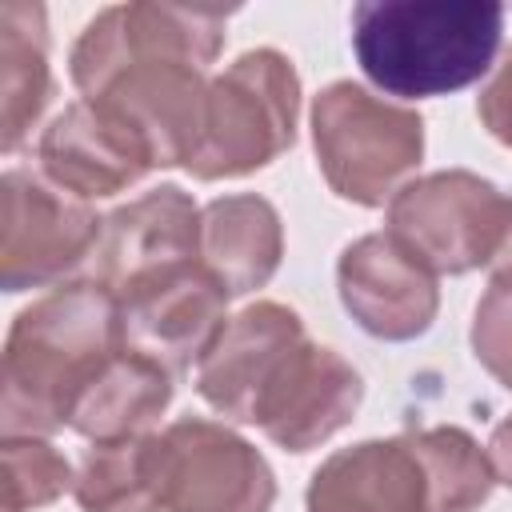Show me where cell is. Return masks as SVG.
Here are the masks:
<instances>
[{
  "instance_id": "cell-14",
  "label": "cell",
  "mask_w": 512,
  "mask_h": 512,
  "mask_svg": "<svg viewBox=\"0 0 512 512\" xmlns=\"http://www.w3.org/2000/svg\"><path fill=\"white\" fill-rule=\"evenodd\" d=\"M188 260H200V208L184 188L160 184L104 216L96 284L120 296L132 284Z\"/></svg>"
},
{
  "instance_id": "cell-8",
  "label": "cell",
  "mask_w": 512,
  "mask_h": 512,
  "mask_svg": "<svg viewBox=\"0 0 512 512\" xmlns=\"http://www.w3.org/2000/svg\"><path fill=\"white\" fill-rule=\"evenodd\" d=\"M164 512H272L268 460L220 420L180 416L160 432Z\"/></svg>"
},
{
  "instance_id": "cell-21",
  "label": "cell",
  "mask_w": 512,
  "mask_h": 512,
  "mask_svg": "<svg viewBox=\"0 0 512 512\" xmlns=\"http://www.w3.org/2000/svg\"><path fill=\"white\" fill-rule=\"evenodd\" d=\"M4 512H36L60 500L76 472L48 436H4Z\"/></svg>"
},
{
  "instance_id": "cell-13",
  "label": "cell",
  "mask_w": 512,
  "mask_h": 512,
  "mask_svg": "<svg viewBox=\"0 0 512 512\" xmlns=\"http://www.w3.org/2000/svg\"><path fill=\"white\" fill-rule=\"evenodd\" d=\"M40 172L80 200L116 196L140 184L156 164L144 140L92 100L68 104L36 140Z\"/></svg>"
},
{
  "instance_id": "cell-16",
  "label": "cell",
  "mask_w": 512,
  "mask_h": 512,
  "mask_svg": "<svg viewBox=\"0 0 512 512\" xmlns=\"http://www.w3.org/2000/svg\"><path fill=\"white\" fill-rule=\"evenodd\" d=\"M284 256L280 212L256 196H216L200 208V260L224 284L228 296H248L264 288Z\"/></svg>"
},
{
  "instance_id": "cell-1",
  "label": "cell",
  "mask_w": 512,
  "mask_h": 512,
  "mask_svg": "<svg viewBox=\"0 0 512 512\" xmlns=\"http://www.w3.org/2000/svg\"><path fill=\"white\" fill-rule=\"evenodd\" d=\"M228 12L184 4H116L84 24L68 52L84 100L124 120L156 168H184L204 132L208 64L220 56Z\"/></svg>"
},
{
  "instance_id": "cell-5",
  "label": "cell",
  "mask_w": 512,
  "mask_h": 512,
  "mask_svg": "<svg viewBox=\"0 0 512 512\" xmlns=\"http://www.w3.org/2000/svg\"><path fill=\"white\" fill-rule=\"evenodd\" d=\"M300 76L276 48L240 52L208 80L204 132L184 164L196 180H236L268 168L296 140Z\"/></svg>"
},
{
  "instance_id": "cell-20",
  "label": "cell",
  "mask_w": 512,
  "mask_h": 512,
  "mask_svg": "<svg viewBox=\"0 0 512 512\" xmlns=\"http://www.w3.org/2000/svg\"><path fill=\"white\" fill-rule=\"evenodd\" d=\"M412 444L428 472L432 512H476L492 496L496 468L488 460V448H480L476 436H468L464 428H416Z\"/></svg>"
},
{
  "instance_id": "cell-24",
  "label": "cell",
  "mask_w": 512,
  "mask_h": 512,
  "mask_svg": "<svg viewBox=\"0 0 512 512\" xmlns=\"http://www.w3.org/2000/svg\"><path fill=\"white\" fill-rule=\"evenodd\" d=\"M488 460L496 468V484L512 488V416H504L488 436Z\"/></svg>"
},
{
  "instance_id": "cell-2",
  "label": "cell",
  "mask_w": 512,
  "mask_h": 512,
  "mask_svg": "<svg viewBox=\"0 0 512 512\" xmlns=\"http://www.w3.org/2000/svg\"><path fill=\"white\" fill-rule=\"evenodd\" d=\"M124 348L120 304L96 280L52 288L16 312L0 364L4 436H48Z\"/></svg>"
},
{
  "instance_id": "cell-17",
  "label": "cell",
  "mask_w": 512,
  "mask_h": 512,
  "mask_svg": "<svg viewBox=\"0 0 512 512\" xmlns=\"http://www.w3.org/2000/svg\"><path fill=\"white\" fill-rule=\"evenodd\" d=\"M172 384H176V376L164 364H156L152 356L132 352L124 344L96 372V380L80 392V400L68 416V428L92 444L144 436L172 404Z\"/></svg>"
},
{
  "instance_id": "cell-9",
  "label": "cell",
  "mask_w": 512,
  "mask_h": 512,
  "mask_svg": "<svg viewBox=\"0 0 512 512\" xmlns=\"http://www.w3.org/2000/svg\"><path fill=\"white\" fill-rule=\"evenodd\" d=\"M228 300L232 296L204 268V260L164 268L116 296L124 344L180 376L204 360L228 324Z\"/></svg>"
},
{
  "instance_id": "cell-4",
  "label": "cell",
  "mask_w": 512,
  "mask_h": 512,
  "mask_svg": "<svg viewBox=\"0 0 512 512\" xmlns=\"http://www.w3.org/2000/svg\"><path fill=\"white\" fill-rule=\"evenodd\" d=\"M312 148L328 188L360 208H388L424 156L416 108L336 80L312 100Z\"/></svg>"
},
{
  "instance_id": "cell-25",
  "label": "cell",
  "mask_w": 512,
  "mask_h": 512,
  "mask_svg": "<svg viewBox=\"0 0 512 512\" xmlns=\"http://www.w3.org/2000/svg\"><path fill=\"white\" fill-rule=\"evenodd\" d=\"M492 272H512V204H508V224H504V236H500V248L488 264V276Z\"/></svg>"
},
{
  "instance_id": "cell-15",
  "label": "cell",
  "mask_w": 512,
  "mask_h": 512,
  "mask_svg": "<svg viewBox=\"0 0 512 512\" xmlns=\"http://www.w3.org/2000/svg\"><path fill=\"white\" fill-rule=\"evenodd\" d=\"M308 512H432V488L412 432L332 452L308 480Z\"/></svg>"
},
{
  "instance_id": "cell-11",
  "label": "cell",
  "mask_w": 512,
  "mask_h": 512,
  "mask_svg": "<svg viewBox=\"0 0 512 512\" xmlns=\"http://www.w3.org/2000/svg\"><path fill=\"white\" fill-rule=\"evenodd\" d=\"M336 292L344 312L368 336L388 344L424 336L440 312L436 272L420 264L392 232H368L340 252Z\"/></svg>"
},
{
  "instance_id": "cell-19",
  "label": "cell",
  "mask_w": 512,
  "mask_h": 512,
  "mask_svg": "<svg viewBox=\"0 0 512 512\" xmlns=\"http://www.w3.org/2000/svg\"><path fill=\"white\" fill-rule=\"evenodd\" d=\"M80 512H164L160 432L92 444L76 468Z\"/></svg>"
},
{
  "instance_id": "cell-18",
  "label": "cell",
  "mask_w": 512,
  "mask_h": 512,
  "mask_svg": "<svg viewBox=\"0 0 512 512\" xmlns=\"http://www.w3.org/2000/svg\"><path fill=\"white\" fill-rule=\"evenodd\" d=\"M52 80V36L44 4L4 0L0 4V144L16 152L40 124Z\"/></svg>"
},
{
  "instance_id": "cell-12",
  "label": "cell",
  "mask_w": 512,
  "mask_h": 512,
  "mask_svg": "<svg viewBox=\"0 0 512 512\" xmlns=\"http://www.w3.org/2000/svg\"><path fill=\"white\" fill-rule=\"evenodd\" d=\"M360 372L328 344L304 340L284 364L280 380L256 408V428L284 452H308L332 440L360 408Z\"/></svg>"
},
{
  "instance_id": "cell-6",
  "label": "cell",
  "mask_w": 512,
  "mask_h": 512,
  "mask_svg": "<svg viewBox=\"0 0 512 512\" xmlns=\"http://www.w3.org/2000/svg\"><path fill=\"white\" fill-rule=\"evenodd\" d=\"M508 204L492 180L468 168H444L408 180L388 200V228L420 264L436 276H464L472 268H488L504 224Z\"/></svg>"
},
{
  "instance_id": "cell-22",
  "label": "cell",
  "mask_w": 512,
  "mask_h": 512,
  "mask_svg": "<svg viewBox=\"0 0 512 512\" xmlns=\"http://www.w3.org/2000/svg\"><path fill=\"white\" fill-rule=\"evenodd\" d=\"M472 356L512 392V272H492L472 312Z\"/></svg>"
},
{
  "instance_id": "cell-3",
  "label": "cell",
  "mask_w": 512,
  "mask_h": 512,
  "mask_svg": "<svg viewBox=\"0 0 512 512\" xmlns=\"http://www.w3.org/2000/svg\"><path fill=\"white\" fill-rule=\"evenodd\" d=\"M504 4L364 0L352 8V52L364 76L400 100L448 96L496 68Z\"/></svg>"
},
{
  "instance_id": "cell-23",
  "label": "cell",
  "mask_w": 512,
  "mask_h": 512,
  "mask_svg": "<svg viewBox=\"0 0 512 512\" xmlns=\"http://www.w3.org/2000/svg\"><path fill=\"white\" fill-rule=\"evenodd\" d=\"M476 116L488 128V136H496L500 144L512 148V48L504 52V60L492 68L488 84L476 96Z\"/></svg>"
},
{
  "instance_id": "cell-7",
  "label": "cell",
  "mask_w": 512,
  "mask_h": 512,
  "mask_svg": "<svg viewBox=\"0 0 512 512\" xmlns=\"http://www.w3.org/2000/svg\"><path fill=\"white\" fill-rule=\"evenodd\" d=\"M104 220L96 208L36 168H8L0 180V284L28 292L60 284L96 256Z\"/></svg>"
},
{
  "instance_id": "cell-10",
  "label": "cell",
  "mask_w": 512,
  "mask_h": 512,
  "mask_svg": "<svg viewBox=\"0 0 512 512\" xmlns=\"http://www.w3.org/2000/svg\"><path fill=\"white\" fill-rule=\"evenodd\" d=\"M312 340L300 312L276 300H256L228 316L204 360L196 364V392L224 420L252 424L260 400L280 380L296 348Z\"/></svg>"
}]
</instances>
